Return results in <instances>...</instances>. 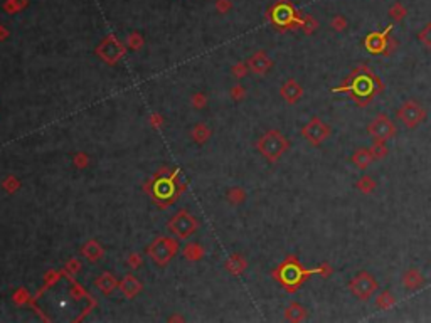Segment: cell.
<instances>
[{"label": "cell", "instance_id": "cell-45", "mask_svg": "<svg viewBox=\"0 0 431 323\" xmlns=\"http://www.w3.org/2000/svg\"><path fill=\"white\" fill-rule=\"evenodd\" d=\"M205 103H207V98H205V94L197 93V94L192 96V106H194V108H197V110L204 108Z\"/></svg>", "mask_w": 431, "mask_h": 323}, {"label": "cell", "instance_id": "cell-47", "mask_svg": "<svg viewBox=\"0 0 431 323\" xmlns=\"http://www.w3.org/2000/svg\"><path fill=\"white\" fill-rule=\"evenodd\" d=\"M7 37H9V31L2 26V24H0V41H6Z\"/></svg>", "mask_w": 431, "mask_h": 323}, {"label": "cell", "instance_id": "cell-20", "mask_svg": "<svg viewBox=\"0 0 431 323\" xmlns=\"http://www.w3.org/2000/svg\"><path fill=\"white\" fill-rule=\"evenodd\" d=\"M374 162V157L369 148H357L352 155V163L356 165L359 170H366V168Z\"/></svg>", "mask_w": 431, "mask_h": 323}, {"label": "cell", "instance_id": "cell-9", "mask_svg": "<svg viewBox=\"0 0 431 323\" xmlns=\"http://www.w3.org/2000/svg\"><path fill=\"white\" fill-rule=\"evenodd\" d=\"M96 56L108 66H115L117 62L125 56V46L118 41L117 36L110 34L101 41V44L96 47Z\"/></svg>", "mask_w": 431, "mask_h": 323}, {"label": "cell", "instance_id": "cell-19", "mask_svg": "<svg viewBox=\"0 0 431 323\" xmlns=\"http://www.w3.org/2000/svg\"><path fill=\"white\" fill-rule=\"evenodd\" d=\"M306 315H308L306 308L301 306L300 303H296V301H291L290 305L286 306V310H285V318H286L288 321H293V323L303 321L305 318H306Z\"/></svg>", "mask_w": 431, "mask_h": 323}, {"label": "cell", "instance_id": "cell-33", "mask_svg": "<svg viewBox=\"0 0 431 323\" xmlns=\"http://www.w3.org/2000/svg\"><path fill=\"white\" fill-rule=\"evenodd\" d=\"M418 39H419L421 44L426 47V49L431 51V22L426 24V26L423 27V31L418 34Z\"/></svg>", "mask_w": 431, "mask_h": 323}, {"label": "cell", "instance_id": "cell-36", "mask_svg": "<svg viewBox=\"0 0 431 323\" xmlns=\"http://www.w3.org/2000/svg\"><path fill=\"white\" fill-rule=\"evenodd\" d=\"M31 298L32 296L29 295L26 288H21V290H17L16 295H14V303H16V305H26V303L31 301Z\"/></svg>", "mask_w": 431, "mask_h": 323}, {"label": "cell", "instance_id": "cell-10", "mask_svg": "<svg viewBox=\"0 0 431 323\" xmlns=\"http://www.w3.org/2000/svg\"><path fill=\"white\" fill-rule=\"evenodd\" d=\"M377 286H379V284H377V279L372 276L371 273L361 271L351 283H349V291H351L354 296H357L359 300L366 301L377 291Z\"/></svg>", "mask_w": 431, "mask_h": 323}, {"label": "cell", "instance_id": "cell-42", "mask_svg": "<svg viewBox=\"0 0 431 323\" xmlns=\"http://www.w3.org/2000/svg\"><path fill=\"white\" fill-rule=\"evenodd\" d=\"M127 264H128V266H130L132 269H138V268H140L142 264H143V259H142L140 254L133 253V254H130V256H128Z\"/></svg>", "mask_w": 431, "mask_h": 323}, {"label": "cell", "instance_id": "cell-12", "mask_svg": "<svg viewBox=\"0 0 431 323\" xmlns=\"http://www.w3.org/2000/svg\"><path fill=\"white\" fill-rule=\"evenodd\" d=\"M396 117L401 123H404L406 128H416L426 120V110L419 103L409 99L399 106Z\"/></svg>", "mask_w": 431, "mask_h": 323}, {"label": "cell", "instance_id": "cell-13", "mask_svg": "<svg viewBox=\"0 0 431 323\" xmlns=\"http://www.w3.org/2000/svg\"><path fill=\"white\" fill-rule=\"evenodd\" d=\"M367 133H369V137H372V140H377V142H387V140L396 137L397 128H396V125L391 122V118H387L384 113H381V115H377L371 123H369Z\"/></svg>", "mask_w": 431, "mask_h": 323}, {"label": "cell", "instance_id": "cell-22", "mask_svg": "<svg viewBox=\"0 0 431 323\" xmlns=\"http://www.w3.org/2000/svg\"><path fill=\"white\" fill-rule=\"evenodd\" d=\"M246 268H248V261L244 259V256H241V254H233V256L226 261V269L231 274H234V276L243 274L244 271H246Z\"/></svg>", "mask_w": 431, "mask_h": 323}, {"label": "cell", "instance_id": "cell-41", "mask_svg": "<svg viewBox=\"0 0 431 323\" xmlns=\"http://www.w3.org/2000/svg\"><path fill=\"white\" fill-rule=\"evenodd\" d=\"M73 162H74V165L78 167V168H84V167H88V163H89V157L86 155L84 152H78V153H76V155H74Z\"/></svg>", "mask_w": 431, "mask_h": 323}, {"label": "cell", "instance_id": "cell-46", "mask_svg": "<svg viewBox=\"0 0 431 323\" xmlns=\"http://www.w3.org/2000/svg\"><path fill=\"white\" fill-rule=\"evenodd\" d=\"M150 125L153 128H160L162 125H164V118H162L159 113H153L150 115Z\"/></svg>", "mask_w": 431, "mask_h": 323}, {"label": "cell", "instance_id": "cell-17", "mask_svg": "<svg viewBox=\"0 0 431 323\" xmlns=\"http://www.w3.org/2000/svg\"><path fill=\"white\" fill-rule=\"evenodd\" d=\"M81 254H83L86 259H89L91 263H96L103 258L104 251H103L101 244H99L98 241L91 239V241H88V243L83 244V248H81Z\"/></svg>", "mask_w": 431, "mask_h": 323}, {"label": "cell", "instance_id": "cell-24", "mask_svg": "<svg viewBox=\"0 0 431 323\" xmlns=\"http://www.w3.org/2000/svg\"><path fill=\"white\" fill-rule=\"evenodd\" d=\"M376 308H379V310H389V308H392L396 305V298L392 296L391 291H382L379 293V295L376 296Z\"/></svg>", "mask_w": 431, "mask_h": 323}, {"label": "cell", "instance_id": "cell-4", "mask_svg": "<svg viewBox=\"0 0 431 323\" xmlns=\"http://www.w3.org/2000/svg\"><path fill=\"white\" fill-rule=\"evenodd\" d=\"M303 16L305 14H301L290 0H276L266 12V19L280 32L298 31V29H301Z\"/></svg>", "mask_w": 431, "mask_h": 323}, {"label": "cell", "instance_id": "cell-38", "mask_svg": "<svg viewBox=\"0 0 431 323\" xmlns=\"http://www.w3.org/2000/svg\"><path fill=\"white\" fill-rule=\"evenodd\" d=\"M330 26H332L334 31L337 32H344L347 29V19L344 16H335L332 19V22H330Z\"/></svg>", "mask_w": 431, "mask_h": 323}, {"label": "cell", "instance_id": "cell-3", "mask_svg": "<svg viewBox=\"0 0 431 323\" xmlns=\"http://www.w3.org/2000/svg\"><path fill=\"white\" fill-rule=\"evenodd\" d=\"M185 185L180 182L179 170L160 168L145 184V192L152 197L153 204L159 209L172 205L184 192Z\"/></svg>", "mask_w": 431, "mask_h": 323}, {"label": "cell", "instance_id": "cell-16", "mask_svg": "<svg viewBox=\"0 0 431 323\" xmlns=\"http://www.w3.org/2000/svg\"><path fill=\"white\" fill-rule=\"evenodd\" d=\"M118 288L120 291L123 293V296L127 298H135L138 293L143 290V284L138 281V279L133 276V274H127L122 281H118Z\"/></svg>", "mask_w": 431, "mask_h": 323}, {"label": "cell", "instance_id": "cell-5", "mask_svg": "<svg viewBox=\"0 0 431 323\" xmlns=\"http://www.w3.org/2000/svg\"><path fill=\"white\" fill-rule=\"evenodd\" d=\"M256 148L268 162L276 163L280 157L290 148V142L278 130H270L256 142Z\"/></svg>", "mask_w": 431, "mask_h": 323}, {"label": "cell", "instance_id": "cell-26", "mask_svg": "<svg viewBox=\"0 0 431 323\" xmlns=\"http://www.w3.org/2000/svg\"><path fill=\"white\" fill-rule=\"evenodd\" d=\"M29 0H6V4H4V11H6L7 14H17L24 11V9L27 7Z\"/></svg>", "mask_w": 431, "mask_h": 323}, {"label": "cell", "instance_id": "cell-2", "mask_svg": "<svg viewBox=\"0 0 431 323\" xmlns=\"http://www.w3.org/2000/svg\"><path fill=\"white\" fill-rule=\"evenodd\" d=\"M334 273V268L330 266L329 263H322L318 264L317 268H305L303 264L298 261V258L290 254L286 256L283 261H281L278 266L271 271V276L275 281L280 283V286L283 288L286 293H296L301 288L306 279L313 274H318L322 278H329L332 276Z\"/></svg>", "mask_w": 431, "mask_h": 323}, {"label": "cell", "instance_id": "cell-18", "mask_svg": "<svg viewBox=\"0 0 431 323\" xmlns=\"http://www.w3.org/2000/svg\"><path fill=\"white\" fill-rule=\"evenodd\" d=\"M401 283H403L408 290L414 291V290H418V288L423 286L424 278L418 269H408V271L403 274V278H401Z\"/></svg>", "mask_w": 431, "mask_h": 323}, {"label": "cell", "instance_id": "cell-37", "mask_svg": "<svg viewBox=\"0 0 431 323\" xmlns=\"http://www.w3.org/2000/svg\"><path fill=\"white\" fill-rule=\"evenodd\" d=\"M71 284H73V286H71L69 293H71V296H73L74 300H83V298H88V296H89L88 293H86V291L83 290V288L79 286L78 283L73 281V279H71Z\"/></svg>", "mask_w": 431, "mask_h": 323}, {"label": "cell", "instance_id": "cell-1", "mask_svg": "<svg viewBox=\"0 0 431 323\" xmlns=\"http://www.w3.org/2000/svg\"><path fill=\"white\" fill-rule=\"evenodd\" d=\"M332 93H346L359 108H366L384 93V83L367 64H359Z\"/></svg>", "mask_w": 431, "mask_h": 323}, {"label": "cell", "instance_id": "cell-32", "mask_svg": "<svg viewBox=\"0 0 431 323\" xmlns=\"http://www.w3.org/2000/svg\"><path fill=\"white\" fill-rule=\"evenodd\" d=\"M127 46L133 51H138L143 46V37L140 32H132L130 36L127 37Z\"/></svg>", "mask_w": 431, "mask_h": 323}, {"label": "cell", "instance_id": "cell-31", "mask_svg": "<svg viewBox=\"0 0 431 323\" xmlns=\"http://www.w3.org/2000/svg\"><path fill=\"white\" fill-rule=\"evenodd\" d=\"M389 16H391V19H392V21H394V22L403 21V19L406 17V9H404L403 4L396 2L394 6L389 7Z\"/></svg>", "mask_w": 431, "mask_h": 323}, {"label": "cell", "instance_id": "cell-34", "mask_svg": "<svg viewBox=\"0 0 431 323\" xmlns=\"http://www.w3.org/2000/svg\"><path fill=\"white\" fill-rule=\"evenodd\" d=\"M2 187L9 192V194H14V192L19 190V187H21V182H19V178H17L16 175H9L6 180H4Z\"/></svg>", "mask_w": 431, "mask_h": 323}, {"label": "cell", "instance_id": "cell-30", "mask_svg": "<svg viewBox=\"0 0 431 323\" xmlns=\"http://www.w3.org/2000/svg\"><path fill=\"white\" fill-rule=\"evenodd\" d=\"M318 29V22L315 21L313 16H303V22H301V31H303L306 36H310V34H313L315 31Z\"/></svg>", "mask_w": 431, "mask_h": 323}, {"label": "cell", "instance_id": "cell-27", "mask_svg": "<svg viewBox=\"0 0 431 323\" xmlns=\"http://www.w3.org/2000/svg\"><path fill=\"white\" fill-rule=\"evenodd\" d=\"M369 150H371L374 160H382V158L389 153V150H387V147H386V142H377V140L372 142V147L369 148Z\"/></svg>", "mask_w": 431, "mask_h": 323}, {"label": "cell", "instance_id": "cell-15", "mask_svg": "<svg viewBox=\"0 0 431 323\" xmlns=\"http://www.w3.org/2000/svg\"><path fill=\"white\" fill-rule=\"evenodd\" d=\"M280 96L288 104H295V103H298L301 99V96H303V88H301V84L296 79H288L280 88Z\"/></svg>", "mask_w": 431, "mask_h": 323}, {"label": "cell", "instance_id": "cell-6", "mask_svg": "<svg viewBox=\"0 0 431 323\" xmlns=\"http://www.w3.org/2000/svg\"><path fill=\"white\" fill-rule=\"evenodd\" d=\"M391 31L392 26H387L381 32L374 31L367 34V37L364 39V47L367 49V52H371V54H382L384 57L394 54V51L397 49V41L389 36Z\"/></svg>", "mask_w": 431, "mask_h": 323}, {"label": "cell", "instance_id": "cell-40", "mask_svg": "<svg viewBox=\"0 0 431 323\" xmlns=\"http://www.w3.org/2000/svg\"><path fill=\"white\" fill-rule=\"evenodd\" d=\"M81 271V261L79 259H69L68 263H66V266H64V273L66 274H76V273H79Z\"/></svg>", "mask_w": 431, "mask_h": 323}, {"label": "cell", "instance_id": "cell-35", "mask_svg": "<svg viewBox=\"0 0 431 323\" xmlns=\"http://www.w3.org/2000/svg\"><path fill=\"white\" fill-rule=\"evenodd\" d=\"M61 276H63V273H57V271H54V269H49L44 276V288L54 286V284L61 279Z\"/></svg>", "mask_w": 431, "mask_h": 323}, {"label": "cell", "instance_id": "cell-23", "mask_svg": "<svg viewBox=\"0 0 431 323\" xmlns=\"http://www.w3.org/2000/svg\"><path fill=\"white\" fill-rule=\"evenodd\" d=\"M376 187H377L376 180H374V178H372L371 175H362V177L356 182V189H357L359 192H362V194H366V195L372 194V192L376 190Z\"/></svg>", "mask_w": 431, "mask_h": 323}, {"label": "cell", "instance_id": "cell-39", "mask_svg": "<svg viewBox=\"0 0 431 323\" xmlns=\"http://www.w3.org/2000/svg\"><path fill=\"white\" fill-rule=\"evenodd\" d=\"M248 73H250V67H248L246 62H238V64L233 66V74L236 76L238 79L244 78V76H246Z\"/></svg>", "mask_w": 431, "mask_h": 323}, {"label": "cell", "instance_id": "cell-25", "mask_svg": "<svg viewBox=\"0 0 431 323\" xmlns=\"http://www.w3.org/2000/svg\"><path fill=\"white\" fill-rule=\"evenodd\" d=\"M204 254H205V251L200 244L190 243L185 246V249H184V256L185 259H189V261H199V259L204 258Z\"/></svg>", "mask_w": 431, "mask_h": 323}, {"label": "cell", "instance_id": "cell-8", "mask_svg": "<svg viewBox=\"0 0 431 323\" xmlns=\"http://www.w3.org/2000/svg\"><path fill=\"white\" fill-rule=\"evenodd\" d=\"M167 228H169L170 233L177 236L179 239H187L197 231L199 223L189 210L182 209L167 223Z\"/></svg>", "mask_w": 431, "mask_h": 323}, {"label": "cell", "instance_id": "cell-14", "mask_svg": "<svg viewBox=\"0 0 431 323\" xmlns=\"http://www.w3.org/2000/svg\"><path fill=\"white\" fill-rule=\"evenodd\" d=\"M246 64H248V67H250L251 73H255L258 76H263L271 69L273 61L270 59V56H268L265 51H258L250 57V59H248Z\"/></svg>", "mask_w": 431, "mask_h": 323}, {"label": "cell", "instance_id": "cell-28", "mask_svg": "<svg viewBox=\"0 0 431 323\" xmlns=\"http://www.w3.org/2000/svg\"><path fill=\"white\" fill-rule=\"evenodd\" d=\"M209 137H210V130L205 127L204 123H199L197 127L192 130V138H194V142H197V143H204L205 140H209Z\"/></svg>", "mask_w": 431, "mask_h": 323}, {"label": "cell", "instance_id": "cell-29", "mask_svg": "<svg viewBox=\"0 0 431 323\" xmlns=\"http://www.w3.org/2000/svg\"><path fill=\"white\" fill-rule=\"evenodd\" d=\"M244 199H246V192L241 187H234L228 192V200L231 202L233 205H238V204H243Z\"/></svg>", "mask_w": 431, "mask_h": 323}, {"label": "cell", "instance_id": "cell-44", "mask_svg": "<svg viewBox=\"0 0 431 323\" xmlns=\"http://www.w3.org/2000/svg\"><path fill=\"white\" fill-rule=\"evenodd\" d=\"M231 7H233L231 0H218V2H216V11H218L219 14L229 12L231 11Z\"/></svg>", "mask_w": 431, "mask_h": 323}, {"label": "cell", "instance_id": "cell-7", "mask_svg": "<svg viewBox=\"0 0 431 323\" xmlns=\"http://www.w3.org/2000/svg\"><path fill=\"white\" fill-rule=\"evenodd\" d=\"M177 251H179V241L175 238H169V236H160L148 246L147 254L155 264L165 266L177 254Z\"/></svg>", "mask_w": 431, "mask_h": 323}, {"label": "cell", "instance_id": "cell-11", "mask_svg": "<svg viewBox=\"0 0 431 323\" xmlns=\"http://www.w3.org/2000/svg\"><path fill=\"white\" fill-rule=\"evenodd\" d=\"M300 133H301V137L310 143V145L320 147L325 140L332 135V128H330L324 120H320L318 117H313L303 128H301Z\"/></svg>", "mask_w": 431, "mask_h": 323}, {"label": "cell", "instance_id": "cell-43", "mask_svg": "<svg viewBox=\"0 0 431 323\" xmlns=\"http://www.w3.org/2000/svg\"><path fill=\"white\" fill-rule=\"evenodd\" d=\"M244 96H246V89H244L241 84H236L231 88V98L234 101H241L244 99Z\"/></svg>", "mask_w": 431, "mask_h": 323}, {"label": "cell", "instance_id": "cell-21", "mask_svg": "<svg viewBox=\"0 0 431 323\" xmlns=\"http://www.w3.org/2000/svg\"><path fill=\"white\" fill-rule=\"evenodd\" d=\"M94 284H96V288L101 293H104V295H110V293L115 291V288L118 286V281H117V278H115L112 273H103L101 276L96 278Z\"/></svg>", "mask_w": 431, "mask_h": 323}]
</instances>
